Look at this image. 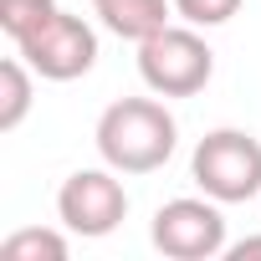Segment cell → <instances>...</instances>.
I'll list each match as a JSON object with an SVG mask.
<instances>
[{
  "mask_svg": "<svg viewBox=\"0 0 261 261\" xmlns=\"http://www.w3.org/2000/svg\"><path fill=\"white\" fill-rule=\"evenodd\" d=\"M174 113L154 97H118L97 118V154L118 174H154L174 154Z\"/></svg>",
  "mask_w": 261,
  "mask_h": 261,
  "instance_id": "cell-1",
  "label": "cell"
},
{
  "mask_svg": "<svg viewBox=\"0 0 261 261\" xmlns=\"http://www.w3.org/2000/svg\"><path fill=\"white\" fill-rule=\"evenodd\" d=\"M139 77L154 97H195L215 77V51L190 21L164 26L149 41H139Z\"/></svg>",
  "mask_w": 261,
  "mask_h": 261,
  "instance_id": "cell-2",
  "label": "cell"
},
{
  "mask_svg": "<svg viewBox=\"0 0 261 261\" xmlns=\"http://www.w3.org/2000/svg\"><path fill=\"white\" fill-rule=\"evenodd\" d=\"M195 185L220 205H246L261 195V144L246 128H215L195 144L190 159Z\"/></svg>",
  "mask_w": 261,
  "mask_h": 261,
  "instance_id": "cell-3",
  "label": "cell"
},
{
  "mask_svg": "<svg viewBox=\"0 0 261 261\" xmlns=\"http://www.w3.org/2000/svg\"><path fill=\"white\" fill-rule=\"evenodd\" d=\"M16 51L26 57V67L46 82H77L92 72L97 62V36L82 16L72 11H57L51 21H41L26 41H16Z\"/></svg>",
  "mask_w": 261,
  "mask_h": 261,
  "instance_id": "cell-4",
  "label": "cell"
},
{
  "mask_svg": "<svg viewBox=\"0 0 261 261\" xmlns=\"http://www.w3.org/2000/svg\"><path fill=\"white\" fill-rule=\"evenodd\" d=\"M57 215L82 241L113 236L123 225V215H128V190L118 185V169H77V174H67V185L57 190Z\"/></svg>",
  "mask_w": 261,
  "mask_h": 261,
  "instance_id": "cell-5",
  "label": "cell"
},
{
  "mask_svg": "<svg viewBox=\"0 0 261 261\" xmlns=\"http://www.w3.org/2000/svg\"><path fill=\"white\" fill-rule=\"evenodd\" d=\"M154 246L174 261H210L225 251V215H220V200H169L154 210Z\"/></svg>",
  "mask_w": 261,
  "mask_h": 261,
  "instance_id": "cell-6",
  "label": "cell"
},
{
  "mask_svg": "<svg viewBox=\"0 0 261 261\" xmlns=\"http://www.w3.org/2000/svg\"><path fill=\"white\" fill-rule=\"evenodd\" d=\"M97 6V21L123 36V41H149L154 31L169 26V6L174 0H92Z\"/></svg>",
  "mask_w": 261,
  "mask_h": 261,
  "instance_id": "cell-7",
  "label": "cell"
},
{
  "mask_svg": "<svg viewBox=\"0 0 261 261\" xmlns=\"http://www.w3.org/2000/svg\"><path fill=\"white\" fill-rule=\"evenodd\" d=\"M31 113V67L26 57H11L0 67V134H16Z\"/></svg>",
  "mask_w": 261,
  "mask_h": 261,
  "instance_id": "cell-8",
  "label": "cell"
},
{
  "mask_svg": "<svg viewBox=\"0 0 261 261\" xmlns=\"http://www.w3.org/2000/svg\"><path fill=\"white\" fill-rule=\"evenodd\" d=\"M67 236L62 230H41V225H31V230H16V236H6L0 241V256L6 261H67Z\"/></svg>",
  "mask_w": 261,
  "mask_h": 261,
  "instance_id": "cell-9",
  "label": "cell"
},
{
  "mask_svg": "<svg viewBox=\"0 0 261 261\" xmlns=\"http://www.w3.org/2000/svg\"><path fill=\"white\" fill-rule=\"evenodd\" d=\"M62 6L57 0H0V31H6L11 41H26L41 21H51Z\"/></svg>",
  "mask_w": 261,
  "mask_h": 261,
  "instance_id": "cell-10",
  "label": "cell"
},
{
  "mask_svg": "<svg viewBox=\"0 0 261 261\" xmlns=\"http://www.w3.org/2000/svg\"><path fill=\"white\" fill-rule=\"evenodd\" d=\"M174 11H179V21H190V26H225V21L241 11V0H174Z\"/></svg>",
  "mask_w": 261,
  "mask_h": 261,
  "instance_id": "cell-11",
  "label": "cell"
},
{
  "mask_svg": "<svg viewBox=\"0 0 261 261\" xmlns=\"http://www.w3.org/2000/svg\"><path fill=\"white\" fill-rule=\"evenodd\" d=\"M225 256H230V261H246V256H261V236H246V241L225 246Z\"/></svg>",
  "mask_w": 261,
  "mask_h": 261,
  "instance_id": "cell-12",
  "label": "cell"
}]
</instances>
